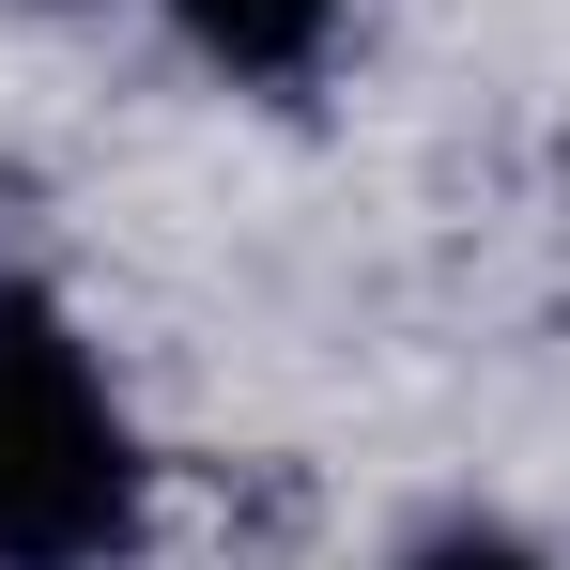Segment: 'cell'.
Masks as SVG:
<instances>
[{
  "label": "cell",
  "instance_id": "1",
  "mask_svg": "<svg viewBox=\"0 0 570 570\" xmlns=\"http://www.w3.org/2000/svg\"><path fill=\"white\" fill-rule=\"evenodd\" d=\"M139 509H155V463L124 385L31 278H0V570H124Z\"/></svg>",
  "mask_w": 570,
  "mask_h": 570
},
{
  "label": "cell",
  "instance_id": "2",
  "mask_svg": "<svg viewBox=\"0 0 570 570\" xmlns=\"http://www.w3.org/2000/svg\"><path fill=\"white\" fill-rule=\"evenodd\" d=\"M170 31H186L216 78L293 94V78H324V47L355 31V0H170Z\"/></svg>",
  "mask_w": 570,
  "mask_h": 570
},
{
  "label": "cell",
  "instance_id": "3",
  "mask_svg": "<svg viewBox=\"0 0 570 570\" xmlns=\"http://www.w3.org/2000/svg\"><path fill=\"white\" fill-rule=\"evenodd\" d=\"M401 570H556V556L509 524H432V540H401Z\"/></svg>",
  "mask_w": 570,
  "mask_h": 570
}]
</instances>
